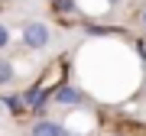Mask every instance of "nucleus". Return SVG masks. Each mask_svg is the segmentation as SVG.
Here are the masks:
<instances>
[{
  "label": "nucleus",
  "mask_w": 146,
  "mask_h": 136,
  "mask_svg": "<svg viewBox=\"0 0 146 136\" xmlns=\"http://www.w3.org/2000/svg\"><path fill=\"white\" fill-rule=\"evenodd\" d=\"M55 100H62V104H78L81 94H78V91H72V88H62V91H55Z\"/></svg>",
  "instance_id": "obj_3"
},
{
  "label": "nucleus",
  "mask_w": 146,
  "mask_h": 136,
  "mask_svg": "<svg viewBox=\"0 0 146 136\" xmlns=\"http://www.w3.org/2000/svg\"><path fill=\"white\" fill-rule=\"evenodd\" d=\"M33 136H65V130H58L55 123H36L33 126Z\"/></svg>",
  "instance_id": "obj_2"
},
{
  "label": "nucleus",
  "mask_w": 146,
  "mask_h": 136,
  "mask_svg": "<svg viewBox=\"0 0 146 136\" xmlns=\"http://www.w3.org/2000/svg\"><path fill=\"white\" fill-rule=\"evenodd\" d=\"M26 100H29L33 107H39V104H42V91H29V94H26Z\"/></svg>",
  "instance_id": "obj_5"
},
{
  "label": "nucleus",
  "mask_w": 146,
  "mask_h": 136,
  "mask_svg": "<svg viewBox=\"0 0 146 136\" xmlns=\"http://www.w3.org/2000/svg\"><path fill=\"white\" fill-rule=\"evenodd\" d=\"M23 39H26V46L42 49V46L49 42V29L42 26V23H29V26H26V32H23Z\"/></svg>",
  "instance_id": "obj_1"
},
{
  "label": "nucleus",
  "mask_w": 146,
  "mask_h": 136,
  "mask_svg": "<svg viewBox=\"0 0 146 136\" xmlns=\"http://www.w3.org/2000/svg\"><path fill=\"white\" fill-rule=\"evenodd\" d=\"M0 107H3V104H0Z\"/></svg>",
  "instance_id": "obj_8"
},
{
  "label": "nucleus",
  "mask_w": 146,
  "mask_h": 136,
  "mask_svg": "<svg viewBox=\"0 0 146 136\" xmlns=\"http://www.w3.org/2000/svg\"><path fill=\"white\" fill-rule=\"evenodd\" d=\"M143 20H146V16H143Z\"/></svg>",
  "instance_id": "obj_7"
},
{
  "label": "nucleus",
  "mask_w": 146,
  "mask_h": 136,
  "mask_svg": "<svg viewBox=\"0 0 146 136\" xmlns=\"http://www.w3.org/2000/svg\"><path fill=\"white\" fill-rule=\"evenodd\" d=\"M13 78V68H10V62H3V58H0V84H7Z\"/></svg>",
  "instance_id": "obj_4"
},
{
  "label": "nucleus",
  "mask_w": 146,
  "mask_h": 136,
  "mask_svg": "<svg viewBox=\"0 0 146 136\" xmlns=\"http://www.w3.org/2000/svg\"><path fill=\"white\" fill-rule=\"evenodd\" d=\"M7 42H10V32H7L3 26H0V49H3V46H7Z\"/></svg>",
  "instance_id": "obj_6"
}]
</instances>
